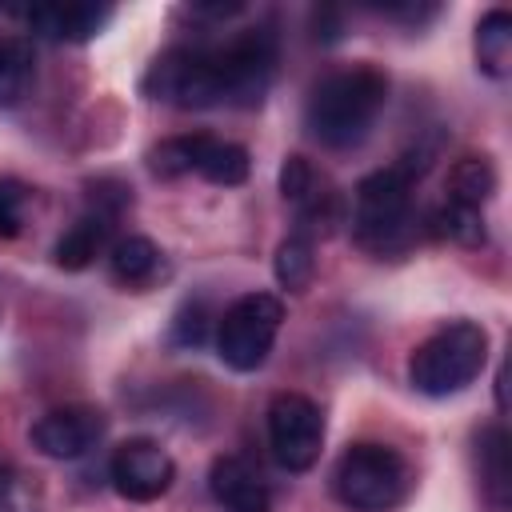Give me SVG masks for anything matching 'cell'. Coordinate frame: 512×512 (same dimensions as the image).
Masks as SVG:
<instances>
[{"mask_svg":"<svg viewBox=\"0 0 512 512\" xmlns=\"http://www.w3.org/2000/svg\"><path fill=\"white\" fill-rule=\"evenodd\" d=\"M212 76H216V96L228 108H256L272 80H276V60H280V40L272 24H252L228 36L224 44H208Z\"/></svg>","mask_w":512,"mask_h":512,"instance_id":"obj_5","label":"cell"},{"mask_svg":"<svg viewBox=\"0 0 512 512\" xmlns=\"http://www.w3.org/2000/svg\"><path fill=\"white\" fill-rule=\"evenodd\" d=\"M384 104H388V76L372 64H352L324 76L312 88L304 104V128L324 148H356L380 120Z\"/></svg>","mask_w":512,"mask_h":512,"instance_id":"obj_1","label":"cell"},{"mask_svg":"<svg viewBox=\"0 0 512 512\" xmlns=\"http://www.w3.org/2000/svg\"><path fill=\"white\" fill-rule=\"evenodd\" d=\"M28 28L48 36V40H92L108 20H112V8L108 4H44V8H32L24 12Z\"/></svg>","mask_w":512,"mask_h":512,"instance_id":"obj_13","label":"cell"},{"mask_svg":"<svg viewBox=\"0 0 512 512\" xmlns=\"http://www.w3.org/2000/svg\"><path fill=\"white\" fill-rule=\"evenodd\" d=\"M412 488L408 460L388 444H348L332 468V492L352 512H392Z\"/></svg>","mask_w":512,"mask_h":512,"instance_id":"obj_4","label":"cell"},{"mask_svg":"<svg viewBox=\"0 0 512 512\" xmlns=\"http://www.w3.org/2000/svg\"><path fill=\"white\" fill-rule=\"evenodd\" d=\"M36 76V52L32 40L24 36H8L0 40V108H12L28 96Z\"/></svg>","mask_w":512,"mask_h":512,"instance_id":"obj_18","label":"cell"},{"mask_svg":"<svg viewBox=\"0 0 512 512\" xmlns=\"http://www.w3.org/2000/svg\"><path fill=\"white\" fill-rule=\"evenodd\" d=\"M284 324V304L272 292H244L232 300L216 324V356L232 372H256L264 368L276 336Z\"/></svg>","mask_w":512,"mask_h":512,"instance_id":"obj_6","label":"cell"},{"mask_svg":"<svg viewBox=\"0 0 512 512\" xmlns=\"http://www.w3.org/2000/svg\"><path fill=\"white\" fill-rule=\"evenodd\" d=\"M100 436H104V412L100 408H88V404L48 408L28 428L32 448L40 456H48V460H80L84 452L96 448Z\"/></svg>","mask_w":512,"mask_h":512,"instance_id":"obj_10","label":"cell"},{"mask_svg":"<svg viewBox=\"0 0 512 512\" xmlns=\"http://www.w3.org/2000/svg\"><path fill=\"white\" fill-rule=\"evenodd\" d=\"M412 184L416 172L400 160L368 172L352 192V240L372 256H400L412 244Z\"/></svg>","mask_w":512,"mask_h":512,"instance_id":"obj_2","label":"cell"},{"mask_svg":"<svg viewBox=\"0 0 512 512\" xmlns=\"http://www.w3.org/2000/svg\"><path fill=\"white\" fill-rule=\"evenodd\" d=\"M148 168L164 180H176V176H204L208 184H220V188H236L248 180L252 172V160L240 144L232 140H220V136H172V140H160L152 152H148Z\"/></svg>","mask_w":512,"mask_h":512,"instance_id":"obj_7","label":"cell"},{"mask_svg":"<svg viewBox=\"0 0 512 512\" xmlns=\"http://www.w3.org/2000/svg\"><path fill=\"white\" fill-rule=\"evenodd\" d=\"M476 476H480V492L484 500L504 512L508 508V432L504 424H484L476 432Z\"/></svg>","mask_w":512,"mask_h":512,"instance_id":"obj_15","label":"cell"},{"mask_svg":"<svg viewBox=\"0 0 512 512\" xmlns=\"http://www.w3.org/2000/svg\"><path fill=\"white\" fill-rule=\"evenodd\" d=\"M0 512H44L40 488L20 472H0Z\"/></svg>","mask_w":512,"mask_h":512,"instance_id":"obj_24","label":"cell"},{"mask_svg":"<svg viewBox=\"0 0 512 512\" xmlns=\"http://www.w3.org/2000/svg\"><path fill=\"white\" fill-rule=\"evenodd\" d=\"M208 492L224 512H268V488L244 456H216L208 472Z\"/></svg>","mask_w":512,"mask_h":512,"instance_id":"obj_12","label":"cell"},{"mask_svg":"<svg viewBox=\"0 0 512 512\" xmlns=\"http://www.w3.org/2000/svg\"><path fill=\"white\" fill-rule=\"evenodd\" d=\"M488 364V332L472 320H452L416 344L408 356V380L420 396H456Z\"/></svg>","mask_w":512,"mask_h":512,"instance_id":"obj_3","label":"cell"},{"mask_svg":"<svg viewBox=\"0 0 512 512\" xmlns=\"http://www.w3.org/2000/svg\"><path fill=\"white\" fill-rule=\"evenodd\" d=\"M432 232L448 236L464 248H476V244H484V212L468 208V204H456V200H444L432 216Z\"/></svg>","mask_w":512,"mask_h":512,"instance_id":"obj_21","label":"cell"},{"mask_svg":"<svg viewBox=\"0 0 512 512\" xmlns=\"http://www.w3.org/2000/svg\"><path fill=\"white\" fill-rule=\"evenodd\" d=\"M28 188L20 180H0V240H12L24 232V208H28Z\"/></svg>","mask_w":512,"mask_h":512,"instance_id":"obj_23","label":"cell"},{"mask_svg":"<svg viewBox=\"0 0 512 512\" xmlns=\"http://www.w3.org/2000/svg\"><path fill=\"white\" fill-rule=\"evenodd\" d=\"M280 196H284V204L296 212V220H300L296 232H304V236L324 232V228L340 216V196H336V188H332L328 176H324L312 160H304V156H288V160L280 164Z\"/></svg>","mask_w":512,"mask_h":512,"instance_id":"obj_11","label":"cell"},{"mask_svg":"<svg viewBox=\"0 0 512 512\" xmlns=\"http://www.w3.org/2000/svg\"><path fill=\"white\" fill-rule=\"evenodd\" d=\"M496 192V168L488 156H464L456 160L452 176H448V196L444 200H456V204H468V208H480L492 200Z\"/></svg>","mask_w":512,"mask_h":512,"instance_id":"obj_19","label":"cell"},{"mask_svg":"<svg viewBox=\"0 0 512 512\" xmlns=\"http://www.w3.org/2000/svg\"><path fill=\"white\" fill-rule=\"evenodd\" d=\"M108 480L112 488L124 496V500H136V504H148V500H160L172 480H176V460L148 436H136V440H124L112 460H108Z\"/></svg>","mask_w":512,"mask_h":512,"instance_id":"obj_9","label":"cell"},{"mask_svg":"<svg viewBox=\"0 0 512 512\" xmlns=\"http://www.w3.org/2000/svg\"><path fill=\"white\" fill-rule=\"evenodd\" d=\"M204 336H208V308H204L200 300H184L180 312H176V320H172L168 340H172L176 348H200Z\"/></svg>","mask_w":512,"mask_h":512,"instance_id":"obj_22","label":"cell"},{"mask_svg":"<svg viewBox=\"0 0 512 512\" xmlns=\"http://www.w3.org/2000/svg\"><path fill=\"white\" fill-rule=\"evenodd\" d=\"M272 272H276L280 288H288V292H304V288L312 284V276H316V244H312V236H304V232L284 236V240L276 244Z\"/></svg>","mask_w":512,"mask_h":512,"instance_id":"obj_20","label":"cell"},{"mask_svg":"<svg viewBox=\"0 0 512 512\" xmlns=\"http://www.w3.org/2000/svg\"><path fill=\"white\" fill-rule=\"evenodd\" d=\"M108 268L124 288H148L164 272V252L148 236H124L108 248Z\"/></svg>","mask_w":512,"mask_h":512,"instance_id":"obj_16","label":"cell"},{"mask_svg":"<svg viewBox=\"0 0 512 512\" xmlns=\"http://www.w3.org/2000/svg\"><path fill=\"white\" fill-rule=\"evenodd\" d=\"M476 68L492 80L512 72V16L504 8L484 12L476 24Z\"/></svg>","mask_w":512,"mask_h":512,"instance_id":"obj_17","label":"cell"},{"mask_svg":"<svg viewBox=\"0 0 512 512\" xmlns=\"http://www.w3.org/2000/svg\"><path fill=\"white\" fill-rule=\"evenodd\" d=\"M268 448L280 468L308 472L324 448V416L300 392H280L268 404Z\"/></svg>","mask_w":512,"mask_h":512,"instance_id":"obj_8","label":"cell"},{"mask_svg":"<svg viewBox=\"0 0 512 512\" xmlns=\"http://www.w3.org/2000/svg\"><path fill=\"white\" fill-rule=\"evenodd\" d=\"M112 212H104V208H88L84 216H76L72 224H68V232L56 240V248H52V256H56V264L60 268H68V272H80V268H88L96 256H104L108 248H112Z\"/></svg>","mask_w":512,"mask_h":512,"instance_id":"obj_14","label":"cell"}]
</instances>
